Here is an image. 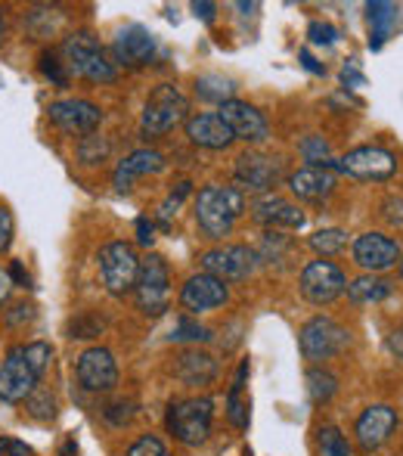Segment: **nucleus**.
Here are the masks:
<instances>
[{
	"label": "nucleus",
	"instance_id": "nucleus-49",
	"mask_svg": "<svg viewBox=\"0 0 403 456\" xmlns=\"http://www.w3.org/2000/svg\"><path fill=\"white\" fill-rule=\"evenodd\" d=\"M342 81L348 87H363L367 85V78H363V72L357 69V60H351L348 66H344V72H342Z\"/></svg>",
	"mask_w": 403,
	"mask_h": 456
},
{
	"label": "nucleus",
	"instance_id": "nucleus-38",
	"mask_svg": "<svg viewBox=\"0 0 403 456\" xmlns=\"http://www.w3.org/2000/svg\"><path fill=\"white\" fill-rule=\"evenodd\" d=\"M37 69H41V75L53 87H69V69H66V62H60V56L44 53L41 62H37Z\"/></svg>",
	"mask_w": 403,
	"mask_h": 456
},
{
	"label": "nucleus",
	"instance_id": "nucleus-30",
	"mask_svg": "<svg viewBox=\"0 0 403 456\" xmlns=\"http://www.w3.org/2000/svg\"><path fill=\"white\" fill-rule=\"evenodd\" d=\"M298 152H302V159L310 168H329V171H338V162L332 159V146L326 137H319V134H310V137H304L302 143H298Z\"/></svg>",
	"mask_w": 403,
	"mask_h": 456
},
{
	"label": "nucleus",
	"instance_id": "nucleus-45",
	"mask_svg": "<svg viewBox=\"0 0 403 456\" xmlns=\"http://www.w3.org/2000/svg\"><path fill=\"white\" fill-rule=\"evenodd\" d=\"M382 208H385L388 224H398V227H403V196H388Z\"/></svg>",
	"mask_w": 403,
	"mask_h": 456
},
{
	"label": "nucleus",
	"instance_id": "nucleus-19",
	"mask_svg": "<svg viewBox=\"0 0 403 456\" xmlns=\"http://www.w3.org/2000/svg\"><path fill=\"white\" fill-rule=\"evenodd\" d=\"M112 56L125 69H143L156 56V35L146 25H127L112 41Z\"/></svg>",
	"mask_w": 403,
	"mask_h": 456
},
{
	"label": "nucleus",
	"instance_id": "nucleus-23",
	"mask_svg": "<svg viewBox=\"0 0 403 456\" xmlns=\"http://www.w3.org/2000/svg\"><path fill=\"white\" fill-rule=\"evenodd\" d=\"M335 186H338V177H335V171H329V168H310V165H304L295 175H289L292 196H298L302 202H326V199L335 192Z\"/></svg>",
	"mask_w": 403,
	"mask_h": 456
},
{
	"label": "nucleus",
	"instance_id": "nucleus-15",
	"mask_svg": "<svg viewBox=\"0 0 403 456\" xmlns=\"http://www.w3.org/2000/svg\"><path fill=\"white\" fill-rule=\"evenodd\" d=\"M37 382H41V376H37V372L28 366V361H25L22 345L12 348L10 354L0 361V401L4 403L28 401V397L37 391Z\"/></svg>",
	"mask_w": 403,
	"mask_h": 456
},
{
	"label": "nucleus",
	"instance_id": "nucleus-17",
	"mask_svg": "<svg viewBox=\"0 0 403 456\" xmlns=\"http://www.w3.org/2000/svg\"><path fill=\"white\" fill-rule=\"evenodd\" d=\"M398 426H400L398 410L388 407V403H373V407H367L357 416L354 438H357V444H360V451L373 453V451H379L382 444H388V438H391Z\"/></svg>",
	"mask_w": 403,
	"mask_h": 456
},
{
	"label": "nucleus",
	"instance_id": "nucleus-13",
	"mask_svg": "<svg viewBox=\"0 0 403 456\" xmlns=\"http://www.w3.org/2000/svg\"><path fill=\"white\" fill-rule=\"evenodd\" d=\"M47 115L60 131L72 134V137H91L102 125V109L91 100H78V96L50 102Z\"/></svg>",
	"mask_w": 403,
	"mask_h": 456
},
{
	"label": "nucleus",
	"instance_id": "nucleus-5",
	"mask_svg": "<svg viewBox=\"0 0 403 456\" xmlns=\"http://www.w3.org/2000/svg\"><path fill=\"white\" fill-rule=\"evenodd\" d=\"M298 348L310 363L332 361L351 348V332L332 317H310L298 332Z\"/></svg>",
	"mask_w": 403,
	"mask_h": 456
},
{
	"label": "nucleus",
	"instance_id": "nucleus-37",
	"mask_svg": "<svg viewBox=\"0 0 403 456\" xmlns=\"http://www.w3.org/2000/svg\"><path fill=\"white\" fill-rule=\"evenodd\" d=\"M22 354H25V361H28L31 370H35L37 376L44 379V372H47L50 361H53V348H50L47 342H28V345H22Z\"/></svg>",
	"mask_w": 403,
	"mask_h": 456
},
{
	"label": "nucleus",
	"instance_id": "nucleus-58",
	"mask_svg": "<svg viewBox=\"0 0 403 456\" xmlns=\"http://www.w3.org/2000/svg\"><path fill=\"white\" fill-rule=\"evenodd\" d=\"M398 271H400V276H403V255H400V261H398Z\"/></svg>",
	"mask_w": 403,
	"mask_h": 456
},
{
	"label": "nucleus",
	"instance_id": "nucleus-41",
	"mask_svg": "<svg viewBox=\"0 0 403 456\" xmlns=\"http://www.w3.org/2000/svg\"><path fill=\"white\" fill-rule=\"evenodd\" d=\"M31 320H35V305H28V301H19V305H12L10 311H4L6 330H22V326H28Z\"/></svg>",
	"mask_w": 403,
	"mask_h": 456
},
{
	"label": "nucleus",
	"instance_id": "nucleus-53",
	"mask_svg": "<svg viewBox=\"0 0 403 456\" xmlns=\"http://www.w3.org/2000/svg\"><path fill=\"white\" fill-rule=\"evenodd\" d=\"M388 351H391V354H398L403 361V326H398V330L388 336Z\"/></svg>",
	"mask_w": 403,
	"mask_h": 456
},
{
	"label": "nucleus",
	"instance_id": "nucleus-31",
	"mask_svg": "<svg viewBox=\"0 0 403 456\" xmlns=\"http://www.w3.org/2000/svg\"><path fill=\"white\" fill-rule=\"evenodd\" d=\"M307 246H310L323 261H329V258H335V255H342L344 248H348V233H344V230H338V227L317 230V233L307 240Z\"/></svg>",
	"mask_w": 403,
	"mask_h": 456
},
{
	"label": "nucleus",
	"instance_id": "nucleus-21",
	"mask_svg": "<svg viewBox=\"0 0 403 456\" xmlns=\"http://www.w3.org/2000/svg\"><path fill=\"white\" fill-rule=\"evenodd\" d=\"M165 165L168 162H165V156L158 150H133L131 156L121 159L118 168H115V175H112L115 192H131L137 177L158 175V171H165Z\"/></svg>",
	"mask_w": 403,
	"mask_h": 456
},
{
	"label": "nucleus",
	"instance_id": "nucleus-16",
	"mask_svg": "<svg viewBox=\"0 0 403 456\" xmlns=\"http://www.w3.org/2000/svg\"><path fill=\"white\" fill-rule=\"evenodd\" d=\"M217 115L223 118V125L230 127L236 140L242 143H264L270 137V125H267L264 112L258 106L246 100H230L223 106H217Z\"/></svg>",
	"mask_w": 403,
	"mask_h": 456
},
{
	"label": "nucleus",
	"instance_id": "nucleus-8",
	"mask_svg": "<svg viewBox=\"0 0 403 456\" xmlns=\"http://www.w3.org/2000/svg\"><path fill=\"white\" fill-rule=\"evenodd\" d=\"M338 171L357 181L382 183L398 175V156L385 146H357L344 159H338Z\"/></svg>",
	"mask_w": 403,
	"mask_h": 456
},
{
	"label": "nucleus",
	"instance_id": "nucleus-54",
	"mask_svg": "<svg viewBox=\"0 0 403 456\" xmlns=\"http://www.w3.org/2000/svg\"><path fill=\"white\" fill-rule=\"evenodd\" d=\"M10 292H12V280H10V273L0 267V307L10 301Z\"/></svg>",
	"mask_w": 403,
	"mask_h": 456
},
{
	"label": "nucleus",
	"instance_id": "nucleus-3",
	"mask_svg": "<svg viewBox=\"0 0 403 456\" xmlns=\"http://www.w3.org/2000/svg\"><path fill=\"white\" fill-rule=\"evenodd\" d=\"M62 60H66V69L75 72L78 78H87L93 85H112L118 78L115 72V62L106 60L100 41L91 35V31H75L62 41Z\"/></svg>",
	"mask_w": 403,
	"mask_h": 456
},
{
	"label": "nucleus",
	"instance_id": "nucleus-51",
	"mask_svg": "<svg viewBox=\"0 0 403 456\" xmlns=\"http://www.w3.org/2000/svg\"><path fill=\"white\" fill-rule=\"evenodd\" d=\"M248 361H242L239 363V370H236V379H233V385H230V395H242V388H246V379H248Z\"/></svg>",
	"mask_w": 403,
	"mask_h": 456
},
{
	"label": "nucleus",
	"instance_id": "nucleus-56",
	"mask_svg": "<svg viewBox=\"0 0 403 456\" xmlns=\"http://www.w3.org/2000/svg\"><path fill=\"white\" fill-rule=\"evenodd\" d=\"M62 456H78V444H75L72 438H69L66 444H62Z\"/></svg>",
	"mask_w": 403,
	"mask_h": 456
},
{
	"label": "nucleus",
	"instance_id": "nucleus-22",
	"mask_svg": "<svg viewBox=\"0 0 403 456\" xmlns=\"http://www.w3.org/2000/svg\"><path fill=\"white\" fill-rule=\"evenodd\" d=\"M187 137L193 146H202V150H230L233 146V134L223 125V118L217 112H196L187 118Z\"/></svg>",
	"mask_w": 403,
	"mask_h": 456
},
{
	"label": "nucleus",
	"instance_id": "nucleus-40",
	"mask_svg": "<svg viewBox=\"0 0 403 456\" xmlns=\"http://www.w3.org/2000/svg\"><path fill=\"white\" fill-rule=\"evenodd\" d=\"M248 410H252V403L242 401V395H227V419H230V426H236L239 432L248 428Z\"/></svg>",
	"mask_w": 403,
	"mask_h": 456
},
{
	"label": "nucleus",
	"instance_id": "nucleus-43",
	"mask_svg": "<svg viewBox=\"0 0 403 456\" xmlns=\"http://www.w3.org/2000/svg\"><path fill=\"white\" fill-rule=\"evenodd\" d=\"M102 416H106L109 426L121 428V426H127V422L133 419V403L131 401H115V403H109V407L102 410Z\"/></svg>",
	"mask_w": 403,
	"mask_h": 456
},
{
	"label": "nucleus",
	"instance_id": "nucleus-20",
	"mask_svg": "<svg viewBox=\"0 0 403 456\" xmlns=\"http://www.w3.org/2000/svg\"><path fill=\"white\" fill-rule=\"evenodd\" d=\"M252 217L267 230H302L307 224L304 211L295 202H289V199L277 196V192H267V196L254 199Z\"/></svg>",
	"mask_w": 403,
	"mask_h": 456
},
{
	"label": "nucleus",
	"instance_id": "nucleus-36",
	"mask_svg": "<svg viewBox=\"0 0 403 456\" xmlns=\"http://www.w3.org/2000/svg\"><path fill=\"white\" fill-rule=\"evenodd\" d=\"M25 410H28L31 419L50 422L56 416V401H53V395H47V391H35V395L25 401Z\"/></svg>",
	"mask_w": 403,
	"mask_h": 456
},
{
	"label": "nucleus",
	"instance_id": "nucleus-12",
	"mask_svg": "<svg viewBox=\"0 0 403 456\" xmlns=\"http://www.w3.org/2000/svg\"><path fill=\"white\" fill-rule=\"evenodd\" d=\"M283 181V162L277 156H264V152H242L236 159V183L239 190L258 192L267 196Z\"/></svg>",
	"mask_w": 403,
	"mask_h": 456
},
{
	"label": "nucleus",
	"instance_id": "nucleus-47",
	"mask_svg": "<svg viewBox=\"0 0 403 456\" xmlns=\"http://www.w3.org/2000/svg\"><path fill=\"white\" fill-rule=\"evenodd\" d=\"M137 242L143 248H149L152 242H156V224H152L149 217H137Z\"/></svg>",
	"mask_w": 403,
	"mask_h": 456
},
{
	"label": "nucleus",
	"instance_id": "nucleus-34",
	"mask_svg": "<svg viewBox=\"0 0 403 456\" xmlns=\"http://www.w3.org/2000/svg\"><path fill=\"white\" fill-rule=\"evenodd\" d=\"M109 152H112V143H109L106 137H100V134H91V137H81L78 143V159L85 165H100L109 159Z\"/></svg>",
	"mask_w": 403,
	"mask_h": 456
},
{
	"label": "nucleus",
	"instance_id": "nucleus-18",
	"mask_svg": "<svg viewBox=\"0 0 403 456\" xmlns=\"http://www.w3.org/2000/svg\"><path fill=\"white\" fill-rule=\"evenodd\" d=\"M230 301V289L227 282H221L211 273H193L187 282L181 286V307L193 317V314H205V311H217Z\"/></svg>",
	"mask_w": 403,
	"mask_h": 456
},
{
	"label": "nucleus",
	"instance_id": "nucleus-24",
	"mask_svg": "<svg viewBox=\"0 0 403 456\" xmlns=\"http://www.w3.org/2000/svg\"><path fill=\"white\" fill-rule=\"evenodd\" d=\"M171 372H174V379H181L183 385L202 388V385H211L217 379V361L208 354V351L183 348L181 354L174 357V366H171Z\"/></svg>",
	"mask_w": 403,
	"mask_h": 456
},
{
	"label": "nucleus",
	"instance_id": "nucleus-35",
	"mask_svg": "<svg viewBox=\"0 0 403 456\" xmlns=\"http://www.w3.org/2000/svg\"><path fill=\"white\" fill-rule=\"evenodd\" d=\"M69 338H97L102 332V317H97V314H78V317L69 320L66 326Z\"/></svg>",
	"mask_w": 403,
	"mask_h": 456
},
{
	"label": "nucleus",
	"instance_id": "nucleus-50",
	"mask_svg": "<svg viewBox=\"0 0 403 456\" xmlns=\"http://www.w3.org/2000/svg\"><path fill=\"white\" fill-rule=\"evenodd\" d=\"M6 273H10L12 286H25V289L31 286V276H28V271H25V265H22V261H12V265H10V271H6Z\"/></svg>",
	"mask_w": 403,
	"mask_h": 456
},
{
	"label": "nucleus",
	"instance_id": "nucleus-9",
	"mask_svg": "<svg viewBox=\"0 0 403 456\" xmlns=\"http://www.w3.org/2000/svg\"><path fill=\"white\" fill-rule=\"evenodd\" d=\"M344 286H348V276L338 265L332 261H310V265L302 267V276H298V289H302L304 301L310 305L323 307V305H332L344 295Z\"/></svg>",
	"mask_w": 403,
	"mask_h": 456
},
{
	"label": "nucleus",
	"instance_id": "nucleus-55",
	"mask_svg": "<svg viewBox=\"0 0 403 456\" xmlns=\"http://www.w3.org/2000/svg\"><path fill=\"white\" fill-rule=\"evenodd\" d=\"M298 60L304 62V69H307V72H313V75H326V66H319V62L313 60V56L307 53V50H302V53H298Z\"/></svg>",
	"mask_w": 403,
	"mask_h": 456
},
{
	"label": "nucleus",
	"instance_id": "nucleus-46",
	"mask_svg": "<svg viewBox=\"0 0 403 456\" xmlns=\"http://www.w3.org/2000/svg\"><path fill=\"white\" fill-rule=\"evenodd\" d=\"M12 246V215L0 205V252Z\"/></svg>",
	"mask_w": 403,
	"mask_h": 456
},
{
	"label": "nucleus",
	"instance_id": "nucleus-27",
	"mask_svg": "<svg viewBox=\"0 0 403 456\" xmlns=\"http://www.w3.org/2000/svg\"><path fill=\"white\" fill-rule=\"evenodd\" d=\"M292 248H295V242L286 233H279V230H264L261 246L254 248V255H258V265H283L292 255Z\"/></svg>",
	"mask_w": 403,
	"mask_h": 456
},
{
	"label": "nucleus",
	"instance_id": "nucleus-52",
	"mask_svg": "<svg viewBox=\"0 0 403 456\" xmlns=\"http://www.w3.org/2000/svg\"><path fill=\"white\" fill-rule=\"evenodd\" d=\"M214 10H217V6L214 4H208V0H202V4H199V0H196V4H193V12H196V19H202V22H214Z\"/></svg>",
	"mask_w": 403,
	"mask_h": 456
},
{
	"label": "nucleus",
	"instance_id": "nucleus-26",
	"mask_svg": "<svg viewBox=\"0 0 403 456\" xmlns=\"http://www.w3.org/2000/svg\"><path fill=\"white\" fill-rule=\"evenodd\" d=\"M398 6L388 4V0H375V4H367V22L373 28V37H369V47L373 50H382V44L388 41L391 35L394 22H398Z\"/></svg>",
	"mask_w": 403,
	"mask_h": 456
},
{
	"label": "nucleus",
	"instance_id": "nucleus-14",
	"mask_svg": "<svg viewBox=\"0 0 403 456\" xmlns=\"http://www.w3.org/2000/svg\"><path fill=\"white\" fill-rule=\"evenodd\" d=\"M75 376H78V385L91 395H106L118 385V363H115V354L102 345H93L75 363Z\"/></svg>",
	"mask_w": 403,
	"mask_h": 456
},
{
	"label": "nucleus",
	"instance_id": "nucleus-33",
	"mask_svg": "<svg viewBox=\"0 0 403 456\" xmlns=\"http://www.w3.org/2000/svg\"><path fill=\"white\" fill-rule=\"evenodd\" d=\"M317 451L319 456H351L354 447H351L348 435L338 426H319L317 428Z\"/></svg>",
	"mask_w": 403,
	"mask_h": 456
},
{
	"label": "nucleus",
	"instance_id": "nucleus-42",
	"mask_svg": "<svg viewBox=\"0 0 403 456\" xmlns=\"http://www.w3.org/2000/svg\"><path fill=\"white\" fill-rule=\"evenodd\" d=\"M127 456H168V447L158 435H143L140 441H133Z\"/></svg>",
	"mask_w": 403,
	"mask_h": 456
},
{
	"label": "nucleus",
	"instance_id": "nucleus-10",
	"mask_svg": "<svg viewBox=\"0 0 403 456\" xmlns=\"http://www.w3.org/2000/svg\"><path fill=\"white\" fill-rule=\"evenodd\" d=\"M202 271L217 276L221 282H242L248 280L254 271H258V255H254L252 246H217L208 248V252L199 258Z\"/></svg>",
	"mask_w": 403,
	"mask_h": 456
},
{
	"label": "nucleus",
	"instance_id": "nucleus-7",
	"mask_svg": "<svg viewBox=\"0 0 403 456\" xmlns=\"http://www.w3.org/2000/svg\"><path fill=\"white\" fill-rule=\"evenodd\" d=\"M133 295H137V307L146 317H162L168 311L171 271L162 255H146L140 261V276H137V286H133Z\"/></svg>",
	"mask_w": 403,
	"mask_h": 456
},
{
	"label": "nucleus",
	"instance_id": "nucleus-29",
	"mask_svg": "<svg viewBox=\"0 0 403 456\" xmlns=\"http://www.w3.org/2000/svg\"><path fill=\"white\" fill-rule=\"evenodd\" d=\"M304 382H307V397H310L313 403H329L332 397L338 395V376L323 370V366H310Z\"/></svg>",
	"mask_w": 403,
	"mask_h": 456
},
{
	"label": "nucleus",
	"instance_id": "nucleus-44",
	"mask_svg": "<svg viewBox=\"0 0 403 456\" xmlns=\"http://www.w3.org/2000/svg\"><path fill=\"white\" fill-rule=\"evenodd\" d=\"M307 37H310V44H326V47H332V44L338 41V31L332 28L329 22H310L307 25Z\"/></svg>",
	"mask_w": 403,
	"mask_h": 456
},
{
	"label": "nucleus",
	"instance_id": "nucleus-2",
	"mask_svg": "<svg viewBox=\"0 0 403 456\" xmlns=\"http://www.w3.org/2000/svg\"><path fill=\"white\" fill-rule=\"evenodd\" d=\"M165 426L174 435V441L187 447H199L208 441L211 426H214V401L211 397H181L168 403Z\"/></svg>",
	"mask_w": 403,
	"mask_h": 456
},
{
	"label": "nucleus",
	"instance_id": "nucleus-32",
	"mask_svg": "<svg viewBox=\"0 0 403 456\" xmlns=\"http://www.w3.org/2000/svg\"><path fill=\"white\" fill-rule=\"evenodd\" d=\"M168 338L177 345H205V342H214V332L187 314V317H177V323H174V330H171Z\"/></svg>",
	"mask_w": 403,
	"mask_h": 456
},
{
	"label": "nucleus",
	"instance_id": "nucleus-28",
	"mask_svg": "<svg viewBox=\"0 0 403 456\" xmlns=\"http://www.w3.org/2000/svg\"><path fill=\"white\" fill-rule=\"evenodd\" d=\"M196 96L205 102L223 106V102L236 100V81L223 78V75H199L196 78Z\"/></svg>",
	"mask_w": 403,
	"mask_h": 456
},
{
	"label": "nucleus",
	"instance_id": "nucleus-1",
	"mask_svg": "<svg viewBox=\"0 0 403 456\" xmlns=\"http://www.w3.org/2000/svg\"><path fill=\"white\" fill-rule=\"evenodd\" d=\"M246 211V192L239 186H202L199 199H196V224L208 240L221 242L223 236H230L233 224L239 221V215Z\"/></svg>",
	"mask_w": 403,
	"mask_h": 456
},
{
	"label": "nucleus",
	"instance_id": "nucleus-57",
	"mask_svg": "<svg viewBox=\"0 0 403 456\" xmlns=\"http://www.w3.org/2000/svg\"><path fill=\"white\" fill-rule=\"evenodd\" d=\"M0 41H4V16H0Z\"/></svg>",
	"mask_w": 403,
	"mask_h": 456
},
{
	"label": "nucleus",
	"instance_id": "nucleus-25",
	"mask_svg": "<svg viewBox=\"0 0 403 456\" xmlns=\"http://www.w3.org/2000/svg\"><path fill=\"white\" fill-rule=\"evenodd\" d=\"M344 292H348V298L354 301V305H379V301H385L388 295L394 292V282L385 280V276L363 273V276H357V280H351L348 286H344Z\"/></svg>",
	"mask_w": 403,
	"mask_h": 456
},
{
	"label": "nucleus",
	"instance_id": "nucleus-39",
	"mask_svg": "<svg viewBox=\"0 0 403 456\" xmlns=\"http://www.w3.org/2000/svg\"><path fill=\"white\" fill-rule=\"evenodd\" d=\"M189 186H193V183H187V181H183V183H177V190H171V196L162 202V208H158V221H162L165 227H168V224H171V217L177 215V208H181V205H183V199L189 196Z\"/></svg>",
	"mask_w": 403,
	"mask_h": 456
},
{
	"label": "nucleus",
	"instance_id": "nucleus-4",
	"mask_svg": "<svg viewBox=\"0 0 403 456\" xmlns=\"http://www.w3.org/2000/svg\"><path fill=\"white\" fill-rule=\"evenodd\" d=\"M187 112H189V102H187V96L181 94V87L158 85L143 106L140 131H143V137H165V134L174 131V127L187 118Z\"/></svg>",
	"mask_w": 403,
	"mask_h": 456
},
{
	"label": "nucleus",
	"instance_id": "nucleus-6",
	"mask_svg": "<svg viewBox=\"0 0 403 456\" xmlns=\"http://www.w3.org/2000/svg\"><path fill=\"white\" fill-rule=\"evenodd\" d=\"M97 265H100V280L109 295L121 298V295L133 292L137 276H140V258L131 242H118V240L106 242V246L100 248Z\"/></svg>",
	"mask_w": 403,
	"mask_h": 456
},
{
	"label": "nucleus",
	"instance_id": "nucleus-11",
	"mask_svg": "<svg viewBox=\"0 0 403 456\" xmlns=\"http://www.w3.org/2000/svg\"><path fill=\"white\" fill-rule=\"evenodd\" d=\"M351 255H354V265L363 267L367 273H385L391 267H398L400 261V242L391 240V236L379 233V230H369V233H360L354 242H351Z\"/></svg>",
	"mask_w": 403,
	"mask_h": 456
},
{
	"label": "nucleus",
	"instance_id": "nucleus-48",
	"mask_svg": "<svg viewBox=\"0 0 403 456\" xmlns=\"http://www.w3.org/2000/svg\"><path fill=\"white\" fill-rule=\"evenodd\" d=\"M0 456H31V447L16 438H0Z\"/></svg>",
	"mask_w": 403,
	"mask_h": 456
}]
</instances>
